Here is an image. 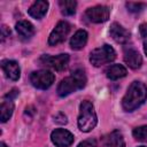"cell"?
Masks as SVG:
<instances>
[{"label":"cell","mask_w":147,"mask_h":147,"mask_svg":"<svg viewBox=\"0 0 147 147\" xmlns=\"http://www.w3.org/2000/svg\"><path fill=\"white\" fill-rule=\"evenodd\" d=\"M87 18L93 23H103L109 18V8L106 6H94L86 10Z\"/></svg>","instance_id":"9"},{"label":"cell","mask_w":147,"mask_h":147,"mask_svg":"<svg viewBox=\"0 0 147 147\" xmlns=\"http://www.w3.org/2000/svg\"><path fill=\"white\" fill-rule=\"evenodd\" d=\"M0 146H1V147H7V146H6V144H3V142H1V144H0Z\"/></svg>","instance_id":"28"},{"label":"cell","mask_w":147,"mask_h":147,"mask_svg":"<svg viewBox=\"0 0 147 147\" xmlns=\"http://www.w3.org/2000/svg\"><path fill=\"white\" fill-rule=\"evenodd\" d=\"M1 68L6 76L11 80H17L21 76V69L16 61L13 60H2L1 61Z\"/></svg>","instance_id":"12"},{"label":"cell","mask_w":147,"mask_h":147,"mask_svg":"<svg viewBox=\"0 0 147 147\" xmlns=\"http://www.w3.org/2000/svg\"><path fill=\"white\" fill-rule=\"evenodd\" d=\"M54 121L59 124H67L68 119H67V116L63 114V113H57L55 116H54Z\"/></svg>","instance_id":"23"},{"label":"cell","mask_w":147,"mask_h":147,"mask_svg":"<svg viewBox=\"0 0 147 147\" xmlns=\"http://www.w3.org/2000/svg\"><path fill=\"white\" fill-rule=\"evenodd\" d=\"M52 142L56 147H69L74 142V134L65 129H56L51 134Z\"/></svg>","instance_id":"7"},{"label":"cell","mask_w":147,"mask_h":147,"mask_svg":"<svg viewBox=\"0 0 147 147\" xmlns=\"http://www.w3.org/2000/svg\"><path fill=\"white\" fill-rule=\"evenodd\" d=\"M18 93H20V91H18L17 88H13L9 93H7V94L5 95V99H8V100H11V101H13V99H15V98L18 95Z\"/></svg>","instance_id":"24"},{"label":"cell","mask_w":147,"mask_h":147,"mask_svg":"<svg viewBox=\"0 0 147 147\" xmlns=\"http://www.w3.org/2000/svg\"><path fill=\"white\" fill-rule=\"evenodd\" d=\"M15 29H16L18 36L24 38V39H29L34 34V26L28 21L17 22L16 25H15Z\"/></svg>","instance_id":"14"},{"label":"cell","mask_w":147,"mask_h":147,"mask_svg":"<svg viewBox=\"0 0 147 147\" xmlns=\"http://www.w3.org/2000/svg\"><path fill=\"white\" fill-rule=\"evenodd\" d=\"M139 147H146V146H139Z\"/></svg>","instance_id":"29"},{"label":"cell","mask_w":147,"mask_h":147,"mask_svg":"<svg viewBox=\"0 0 147 147\" xmlns=\"http://www.w3.org/2000/svg\"><path fill=\"white\" fill-rule=\"evenodd\" d=\"M87 42V32L85 30H78L70 39V47L72 49L79 51Z\"/></svg>","instance_id":"15"},{"label":"cell","mask_w":147,"mask_h":147,"mask_svg":"<svg viewBox=\"0 0 147 147\" xmlns=\"http://www.w3.org/2000/svg\"><path fill=\"white\" fill-rule=\"evenodd\" d=\"M124 61L132 69L140 68L141 63H142V59H141L140 53L132 47H127L124 49Z\"/></svg>","instance_id":"11"},{"label":"cell","mask_w":147,"mask_h":147,"mask_svg":"<svg viewBox=\"0 0 147 147\" xmlns=\"http://www.w3.org/2000/svg\"><path fill=\"white\" fill-rule=\"evenodd\" d=\"M115 59H116V52L109 45H103L99 48H95L90 54V62L94 67H100L106 63H110Z\"/></svg>","instance_id":"4"},{"label":"cell","mask_w":147,"mask_h":147,"mask_svg":"<svg viewBox=\"0 0 147 147\" xmlns=\"http://www.w3.org/2000/svg\"><path fill=\"white\" fill-rule=\"evenodd\" d=\"M106 75L109 79L116 80V79H119L126 76V69L122 64H113L108 67V69L106 70Z\"/></svg>","instance_id":"17"},{"label":"cell","mask_w":147,"mask_h":147,"mask_svg":"<svg viewBox=\"0 0 147 147\" xmlns=\"http://www.w3.org/2000/svg\"><path fill=\"white\" fill-rule=\"evenodd\" d=\"M55 76L52 71L49 70H38V71H33L30 76V82L31 84L39 90H46L49 86H52V84L54 83Z\"/></svg>","instance_id":"5"},{"label":"cell","mask_w":147,"mask_h":147,"mask_svg":"<svg viewBox=\"0 0 147 147\" xmlns=\"http://www.w3.org/2000/svg\"><path fill=\"white\" fill-rule=\"evenodd\" d=\"M126 7L132 13H139V11H141L146 7V3H141V2H126Z\"/></svg>","instance_id":"21"},{"label":"cell","mask_w":147,"mask_h":147,"mask_svg":"<svg viewBox=\"0 0 147 147\" xmlns=\"http://www.w3.org/2000/svg\"><path fill=\"white\" fill-rule=\"evenodd\" d=\"M77 147H96V141L94 139H86L78 144Z\"/></svg>","instance_id":"22"},{"label":"cell","mask_w":147,"mask_h":147,"mask_svg":"<svg viewBox=\"0 0 147 147\" xmlns=\"http://www.w3.org/2000/svg\"><path fill=\"white\" fill-rule=\"evenodd\" d=\"M110 37L118 44H126L130 40V32L118 23H113L109 29Z\"/></svg>","instance_id":"10"},{"label":"cell","mask_w":147,"mask_h":147,"mask_svg":"<svg viewBox=\"0 0 147 147\" xmlns=\"http://www.w3.org/2000/svg\"><path fill=\"white\" fill-rule=\"evenodd\" d=\"M147 99V86L141 82H133L122 99V107L125 111H133Z\"/></svg>","instance_id":"1"},{"label":"cell","mask_w":147,"mask_h":147,"mask_svg":"<svg viewBox=\"0 0 147 147\" xmlns=\"http://www.w3.org/2000/svg\"><path fill=\"white\" fill-rule=\"evenodd\" d=\"M48 9V2L44 1V0H38L36 2L32 3V6L29 8V15L36 20H40L42 18Z\"/></svg>","instance_id":"13"},{"label":"cell","mask_w":147,"mask_h":147,"mask_svg":"<svg viewBox=\"0 0 147 147\" xmlns=\"http://www.w3.org/2000/svg\"><path fill=\"white\" fill-rule=\"evenodd\" d=\"M139 32L142 38H147V23H142L139 26Z\"/></svg>","instance_id":"26"},{"label":"cell","mask_w":147,"mask_h":147,"mask_svg":"<svg viewBox=\"0 0 147 147\" xmlns=\"http://www.w3.org/2000/svg\"><path fill=\"white\" fill-rule=\"evenodd\" d=\"M98 118L92 102L85 100L80 103L78 115V127L83 132H90L96 125Z\"/></svg>","instance_id":"3"},{"label":"cell","mask_w":147,"mask_h":147,"mask_svg":"<svg viewBox=\"0 0 147 147\" xmlns=\"http://www.w3.org/2000/svg\"><path fill=\"white\" fill-rule=\"evenodd\" d=\"M70 32V24L65 21H61L56 24V26L52 30L49 38H48V44L51 46H55L57 44H61L65 40L68 33Z\"/></svg>","instance_id":"6"},{"label":"cell","mask_w":147,"mask_h":147,"mask_svg":"<svg viewBox=\"0 0 147 147\" xmlns=\"http://www.w3.org/2000/svg\"><path fill=\"white\" fill-rule=\"evenodd\" d=\"M13 111H14V102L11 100L5 99L1 102V107H0V119H1V122L2 123L7 122L11 117Z\"/></svg>","instance_id":"18"},{"label":"cell","mask_w":147,"mask_h":147,"mask_svg":"<svg viewBox=\"0 0 147 147\" xmlns=\"http://www.w3.org/2000/svg\"><path fill=\"white\" fill-rule=\"evenodd\" d=\"M41 62L51 68H53L56 71H62L67 68L69 63V55L68 54H59L56 56H49L44 55L41 57Z\"/></svg>","instance_id":"8"},{"label":"cell","mask_w":147,"mask_h":147,"mask_svg":"<svg viewBox=\"0 0 147 147\" xmlns=\"http://www.w3.org/2000/svg\"><path fill=\"white\" fill-rule=\"evenodd\" d=\"M9 34H10V30L6 25H2V28H1V40L3 41L7 37H9Z\"/></svg>","instance_id":"25"},{"label":"cell","mask_w":147,"mask_h":147,"mask_svg":"<svg viewBox=\"0 0 147 147\" xmlns=\"http://www.w3.org/2000/svg\"><path fill=\"white\" fill-rule=\"evenodd\" d=\"M144 51H145V53H146V55H147V41L144 44Z\"/></svg>","instance_id":"27"},{"label":"cell","mask_w":147,"mask_h":147,"mask_svg":"<svg viewBox=\"0 0 147 147\" xmlns=\"http://www.w3.org/2000/svg\"><path fill=\"white\" fill-rule=\"evenodd\" d=\"M106 145L108 147H125V142L123 139V136L119 131H113L110 134H108L106 138Z\"/></svg>","instance_id":"16"},{"label":"cell","mask_w":147,"mask_h":147,"mask_svg":"<svg viewBox=\"0 0 147 147\" xmlns=\"http://www.w3.org/2000/svg\"><path fill=\"white\" fill-rule=\"evenodd\" d=\"M86 85V76L85 72L80 69H77L71 72V75L64 79H62L57 86V94L60 96H67L70 93L85 87Z\"/></svg>","instance_id":"2"},{"label":"cell","mask_w":147,"mask_h":147,"mask_svg":"<svg viewBox=\"0 0 147 147\" xmlns=\"http://www.w3.org/2000/svg\"><path fill=\"white\" fill-rule=\"evenodd\" d=\"M60 8H61V13L65 16L72 15L76 11V6L77 2L74 0H61L60 2Z\"/></svg>","instance_id":"19"},{"label":"cell","mask_w":147,"mask_h":147,"mask_svg":"<svg viewBox=\"0 0 147 147\" xmlns=\"http://www.w3.org/2000/svg\"><path fill=\"white\" fill-rule=\"evenodd\" d=\"M133 137L139 140V141H145L147 142V125H142V126H138L133 130L132 132Z\"/></svg>","instance_id":"20"}]
</instances>
